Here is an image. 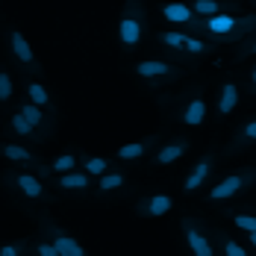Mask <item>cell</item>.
<instances>
[{
  "label": "cell",
  "instance_id": "cell-1",
  "mask_svg": "<svg viewBox=\"0 0 256 256\" xmlns=\"http://www.w3.org/2000/svg\"><path fill=\"white\" fill-rule=\"evenodd\" d=\"M192 30L198 36L212 38L215 44H232V42H242L244 36H250L256 30V12L254 15H218V18H209V21H194Z\"/></svg>",
  "mask_w": 256,
  "mask_h": 256
},
{
  "label": "cell",
  "instance_id": "cell-2",
  "mask_svg": "<svg viewBox=\"0 0 256 256\" xmlns=\"http://www.w3.org/2000/svg\"><path fill=\"white\" fill-rule=\"evenodd\" d=\"M3 186H9V188H12L18 198H24V200H36V204L50 200L48 182L38 177V174H32V171H24V168L6 171V174H3Z\"/></svg>",
  "mask_w": 256,
  "mask_h": 256
},
{
  "label": "cell",
  "instance_id": "cell-3",
  "mask_svg": "<svg viewBox=\"0 0 256 256\" xmlns=\"http://www.w3.org/2000/svg\"><path fill=\"white\" fill-rule=\"evenodd\" d=\"M144 26H148V18H144V9L142 3H124L121 9V21H118V42L124 50H136L144 38Z\"/></svg>",
  "mask_w": 256,
  "mask_h": 256
},
{
  "label": "cell",
  "instance_id": "cell-4",
  "mask_svg": "<svg viewBox=\"0 0 256 256\" xmlns=\"http://www.w3.org/2000/svg\"><path fill=\"white\" fill-rule=\"evenodd\" d=\"M250 182H256V168H242V171H232V174H227V177H221L212 188H209V200H230V198H236V194H242Z\"/></svg>",
  "mask_w": 256,
  "mask_h": 256
},
{
  "label": "cell",
  "instance_id": "cell-5",
  "mask_svg": "<svg viewBox=\"0 0 256 256\" xmlns=\"http://www.w3.org/2000/svg\"><path fill=\"white\" fill-rule=\"evenodd\" d=\"M6 44H9L12 59H15L24 71L36 74V77H42V65H38V59H36V53H32V44L26 42V36L21 32V30L9 26V30H6Z\"/></svg>",
  "mask_w": 256,
  "mask_h": 256
},
{
  "label": "cell",
  "instance_id": "cell-6",
  "mask_svg": "<svg viewBox=\"0 0 256 256\" xmlns=\"http://www.w3.org/2000/svg\"><path fill=\"white\" fill-rule=\"evenodd\" d=\"M132 71H136V77L148 80L150 86H162V82H171V80L180 77V68L165 62V59H142L132 65Z\"/></svg>",
  "mask_w": 256,
  "mask_h": 256
},
{
  "label": "cell",
  "instance_id": "cell-7",
  "mask_svg": "<svg viewBox=\"0 0 256 256\" xmlns=\"http://www.w3.org/2000/svg\"><path fill=\"white\" fill-rule=\"evenodd\" d=\"M42 232H44V238L56 244V250L62 256H88V250L80 244L77 238L71 236V232H65L59 224H53V221H42Z\"/></svg>",
  "mask_w": 256,
  "mask_h": 256
},
{
  "label": "cell",
  "instance_id": "cell-8",
  "mask_svg": "<svg viewBox=\"0 0 256 256\" xmlns=\"http://www.w3.org/2000/svg\"><path fill=\"white\" fill-rule=\"evenodd\" d=\"M182 236H186V242H188L192 256H218L215 244L209 242V236L204 232V227L198 224V218H192V215L182 218Z\"/></svg>",
  "mask_w": 256,
  "mask_h": 256
},
{
  "label": "cell",
  "instance_id": "cell-9",
  "mask_svg": "<svg viewBox=\"0 0 256 256\" xmlns=\"http://www.w3.org/2000/svg\"><path fill=\"white\" fill-rule=\"evenodd\" d=\"M0 156L3 159H9L12 165H24V168H36V174L44 168V162L38 159V156L32 154L30 148H24V144H18V142H3L0 144Z\"/></svg>",
  "mask_w": 256,
  "mask_h": 256
},
{
  "label": "cell",
  "instance_id": "cell-10",
  "mask_svg": "<svg viewBox=\"0 0 256 256\" xmlns=\"http://www.w3.org/2000/svg\"><path fill=\"white\" fill-rule=\"evenodd\" d=\"M206 112H209V109H206L204 94H200V92H194V94H192V98L177 109V118L186 124V127H200V124L206 121Z\"/></svg>",
  "mask_w": 256,
  "mask_h": 256
},
{
  "label": "cell",
  "instance_id": "cell-11",
  "mask_svg": "<svg viewBox=\"0 0 256 256\" xmlns=\"http://www.w3.org/2000/svg\"><path fill=\"white\" fill-rule=\"evenodd\" d=\"M18 112L24 115L26 121L32 124V130L42 136V138H48V132H50V127H53V118L56 115H50V112H44L42 106H36V103H18Z\"/></svg>",
  "mask_w": 256,
  "mask_h": 256
},
{
  "label": "cell",
  "instance_id": "cell-12",
  "mask_svg": "<svg viewBox=\"0 0 256 256\" xmlns=\"http://www.w3.org/2000/svg\"><path fill=\"white\" fill-rule=\"evenodd\" d=\"M212 168H215V154H206L204 159H198L194 165H192V171L186 174V180H182V192H198L200 186L206 182V177L212 174Z\"/></svg>",
  "mask_w": 256,
  "mask_h": 256
},
{
  "label": "cell",
  "instance_id": "cell-13",
  "mask_svg": "<svg viewBox=\"0 0 256 256\" xmlns=\"http://www.w3.org/2000/svg\"><path fill=\"white\" fill-rule=\"evenodd\" d=\"M156 144H159V136L142 138V142H130V144H124V148L115 150V159H118V162H136V159H142V156H148V154H156V150H159Z\"/></svg>",
  "mask_w": 256,
  "mask_h": 256
},
{
  "label": "cell",
  "instance_id": "cell-14",
  "mask_svg": "<svg viewBox=\"0 0 256 256\" xmlns=\"http://www.w3.org/2000/svg\"><path fill=\"white\" fill-rule=\"evenodd\" d=\"M138 215H144V218H162V215H168L171 209H174V198L171 194H148L144 200H138Z\"/></svg>",
  "mask_w": 256,
  "mask_h": 256
},
{
  "label": "cell",
  "instance_id": "cell-15",
  "mask_svg": "<svg viewBox=\"0 0 256 256\" xmlns=\"http://www.w3.org/2000/svg\"><path fill=\"white\" fill-rule=\"evenodd\" d=\"M186 150H188V138H174V142L162 144V148L154 154V165H159V168L174 165L180 156H186Z\"/></svg>",
  "mask_w": 256,
  "mask_h": 256
},
{
  "label": "cell",
  "instance_id": "cell-16",
  "mask_svg": "<svg viewBox=\"0 0 256 256\" xmlns=\"http://www.w3.org/2000/svg\"><path fill=\"white\" fill-rule=\"evenodd\" d=\"M236 106H238V82L227 80V82L221 86V92H218V103H215V109H218L221 118H227V115H232Z\"/></svg>",
  "mask_w": 256,
  "mask_h": 256
},
{
  "label": "cell",
  "instance_id": "cell-17",
  "mask_svg": "<svg viewBox=\"0 0 256 256\" xmlns=\"http://www.w3.org/2000/svg\"><path fill=\"white\" fill-rule=\"evenodd\" d=\"M26 98H30V103L42 106L44 112L56 115V103H53V98H50V92H48V86H44V82H38V80H30V82H26Z\"/></svg>",
  "mask_w": 256,
  "mask_h": 256
},
{
  "label": "cell",
  "instance_id": "cell-18",
  "mask_svg": "<svg viewBox=\"0 0 256 256\" xmlns=\"http://www.w3.org/2000/svg\"><path fill=\"white\" fill-rule=\"evenodd\" d=\"M53 188H62V192H88L92 188V177L86 171H71L65 177H53Z\"/></svg>",
  "mask_w": 256,
  "mask_h": 256
},
{
  "label": "cell",
  "instance_id": "cell-19",
  "mask_svg": "<svg viewBox=\"0 0 256 256\" xmlns=\"http://www.w3.org/2000/svg\"><path fill=\"white\" fill-rule=\"evenodd\" d=\"M162 18H165V21H174V24L188 26V30H192V24L198 21L188 3H165V6H162Z\"/></svg>",
  "mask_w": 256,
  "mask_h": 256
},
{
  "label": "cell",
  "instance_id": "cell-20",
  "mask_svg": "<svg viewBox=\"0 0 256 256\" xmlns=\"http://www.w3.org/2000/svg\"><path fill=\"white\" fill-rule=\"evenodd\" d=\"M188 6H192V12H194L198 21H209V18L227 15V3H218V0H194Z\"/></svg>",
  "mask_w": 256,
  "mask_h": 256
},
{
  "label": "cell",
  "instance_id": "cell-21",
  "mask_svg": "<svg viewBox=\"0 0 256 256\" xmlns=\"http://www.w3.org/2000/svg\"><path fill=\"white\" fill-rule=\"evenodd\" d=\"M80 171H86L88 177H103L112 171L106 156H92V154H80Z\"/></svg>",
  "mask_w": 256,
  "mask_h": 256
},
{
  "label": "cell",
  "instance_id": "cell-22",
  "mask_svg": "<svg viewBox=\"0 0 256 256\" xmlns=\"http://www.w3.org/2000/svg\"><path fill=\"white\" fill-rule=\"evenodd\" d=\"M48 165H50V174H53V177H65V174H71V171H77V165H80V154H77V150H68V154H59L56 159H50Z\"/></svg>",
  "mask_w": 256,
  "mask_h": 256
},
{
  "label": "cell",
  "instance_id": "cell-23",
  "mask_svg": "<svg viewBox=\"0 0 256 256\" xmlns=\"http://www.w3.org/2000/svg\"><path fill=\"white\" fill-rule=\"evenodd\" d=\"M9 130H12L15 136H21V138H32V142H44V138H42V136H38V132L32 130V124L26 121V118L21 115V112H18V109H15V112L9 115Z\"/></svg>",
  "mask_w": 256,
  "mask_h": 256
},
{
  "label": "cell",
  "instance_id": "cell-24",
  "mask_svg": "<svg viewBox=\"0 0 256 256\" xmlns=\"http://www.w3.org/2000/svg\"><path fill=\"white\" fill-rule=\"evenodd\" d=\"M124 182H127V174H124V171H109V174H103V177L98 180V192H100V194L118 192V188H124Z\"/></svg>",
  "mask_w": 256,
  "mask_h": 256
},
{
  "label": "cell",
  "instance_id": "cell-25",
  "mask_svg": "<svg viewBox=\"0 0 256 256\" xmlns=\"http://www.w3.org/2000/svg\"><path fill=\"white\" fill-rule=\"evenodd\" d=\"M165 48H171V50H182L186 53V42H188V32H171V30H165V32H159L156 36Z\"/></svg>",
  "mask_w": 256,
  "mask_h": 256
},
{
  "label": "cell",
  "instance_id": "cell-26",
  "mask_svg": "<svg viewBox=\"0 0 256 256\" xmlns=\"http://www.w3.org/2000/svg\"><path fill=\"white\" fill-rule=\"evenodd\" d=\"M0 256H36V254H32V242L18 238V242H6L0 248Z\"/></svg>",
  "mask_w": 256,
  "mask_h": 256
},
{
  "label": "cell",
  "instance_id": "cell-27",
  "mask_svg": "<svg viewBox=\"0 0 256 256\" xmlns=\"http://www.w3.org/2000/svg\"><path fill=\"white\" fill-rule=\"evenodd\" d=\"M218 242H221V256H250L244 250V244H238V242H236L232 236H227V232H221Z\"/></svg>",
  "mask_w": 256,
  "mask_h": 256
},
{
  "label": "cell",
  "instance_id": "cell-28",
  "mask_svg": "<svg viewBox=\"0 0 256 256\" xmlns=\"http://www.w3.org/2000/svg\"><path fill=\"white\" fill-rule=\"evenodd\" d=\"M230 218H232V224H236L238 230H244L248 236H254L256 232V215L254 212H232Z\"/></svg>",
  "mask_w": 256,
  "mask_h": 256
},
{
  "label": "cell",
  "instance_id": "cell-29",
  "mask_svg": "<svg viewBox=\"0 0 256 256\" xmlns=\"http://www.w3.org/2000/svg\"><path fill=\"white\" fill-rule=\"evenodd\" d=\"M186 53H188V56H209V53H215V44H209V42H200V38L188 36V42H186Z\"/></svg>",
  "mask_w": 256,
  "mask_h": 256
},
{
  "label": "cell",
  "instance_id": "cell-30",
  "mask_svg": "<svg viewBox=\"0 0 256 256\" xmlns=\"http://www.w3.org/2000/svg\"><path fill=\"white\" fill-rule=\"evenodd\" d=\"M256 142V118L254 121H248L244 127L236 132V138H232V148H238V144H254Z\"/></svg>",
  "mask_w": 256,
  "mask_h": 256
},
{
  "label": "cell",
  "instance_id": "cell-31",
  "mask_svg": "<svg viewBox=\"0 0 256 256\" xmlns=\"http://www.w3.org/2000/svg\"><path fill=\"white\" fill-rule=\"evenodd\" d=\"M15 94V82L9 77V71H0V103H9Z\"/></svg>",
  "mask_w": 256,
  "mask_h": 256
},
{
  "label": "cell",
  "instance_id": "cell-32",
  "mask_svg": "<svg viewBox=\"0 0 256 256\" xmlns=\"http://www.w3.org/2000/svg\"><path fill=\"white\" fill-rule=\"evenodd\" d=\"M32 254H36V256H62L59 250H56V244H53V242H48L44 236H42L38 242H32Z\"/></svg>",
  "mask_w": 256,
  "mask_h": 256
},
{
  "label": "cell",
  "instance_id": "cell-33",
  "mask_svg": "<svg viewBox=\"0 0 256 256\" xmlns=\"http://www.w3.org/2000/svg\"><path fill=\"white\" fill-rule=\"evenodd\" d=\"M244 56H256V38H254V42H244V44H242L238 59H244Z\"/></svg>",
  "mask_w": 256,
  "mask_h": 256
},
{
  "label": "cell",
  "instance_id": "cell-34",
  "mask_svg": "<svg viewBox=\"0 0 256 256\" xmlns=\"http://www.w3.org/2000/svg\"><path fill=\"white\" fill-rule=\"evenodd\" d=\"M250 86H254V92H256V65L250 68Z\"/></svg>",
  "mask_w": 256,
  "mask_h": 256
},
{
  "label": "cell",
  "instance_id": "cell-35",
  "mask_svg": "<svg viewBox=\"0 0 256 256\" xmlns=\"http://www.w3.org/2000/svg\"><path fill=\"white\" fill-rule=\"evenodd\" d=\"M248 242H250V244L256 248V232H254V236H248Z\"/></svg>",
  "mask_w": 256,
  "mask_h": 256
}]
</instances>
